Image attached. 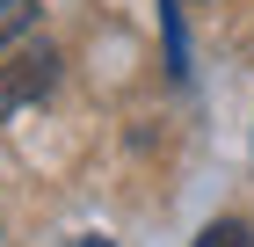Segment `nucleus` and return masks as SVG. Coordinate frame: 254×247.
I'll return each mask as SVG.
<instances>
[{"instance_id":"4","label":"nucleus","mask_w":254,"mask_h":247,"mask_svg":"<svg viewBox=\"0 0 254 247\" xmlns=\"http://www.w3.org/2000/svg\"><path fill=\"white\" fill-rule=\"evenodd\" d=\"M73 247H117V240H95V233H87V240H73Z\"/></svg>"},{"instance_id":"2","label":"nucleus","mask_w":254,"mask_h":247,"mask_svg":"<svg viewBox=\"0 0 254 247\" xmlns=\"http://www.w3.org/2000/svg\"><path fill=\"white\" fill-rule=\"evenodd\" d=\"M29 29H37V0H0V51L15 37H29Z\"/></svg>"},{"instance_id":"3","label":"nucleus","mask_w":254,"mask_h":247,"mask_svg":"<svg viewBox=\"0 0 254 247\" xmlns=\"http://www.w3.org/2000/svg\"><path fill=\"white\" fill-rule=\"evenodd\" d=\"M196 247H254V233L240 226V218H218V226L203 233V240H196Z\"/></svg>"},{"instance_id":"1","label":"nucleus","mask_w":254,"mask_h":247,"mask_svg":"<svg viewBox=\"0 0 254 247\" xmlns=\"http://www.w3.org/2000/svg\"><path fill=\"white\" fill-rule=\"evenodd\" d=\"M59 87V51L51 44H37V51H22L7 73H0V116H15L22 102H37V95H51Z\"/></svg>"}]
</instances>
